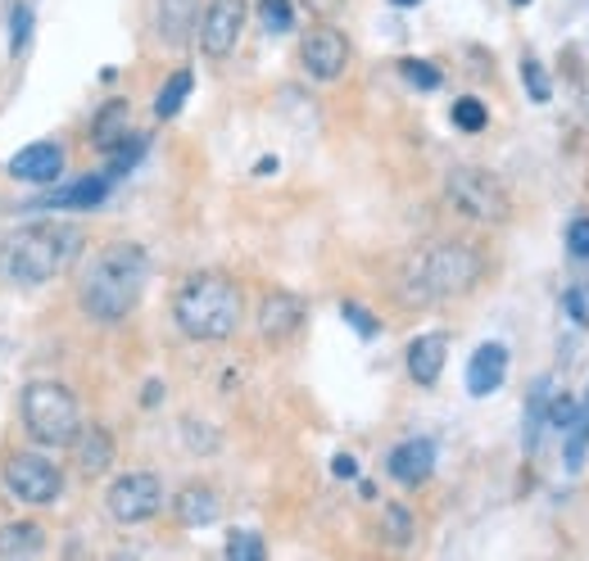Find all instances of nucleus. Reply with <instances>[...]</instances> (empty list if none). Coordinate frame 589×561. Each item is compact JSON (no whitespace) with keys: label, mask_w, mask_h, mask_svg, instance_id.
<instances>
[{"label":"nucleus","mask_w":589,"mask_h":561,"mask_svg":"<svg viewBox=\"0 0 589 561\" xmlns=\"http://www.w3.org/2000/svg\"><path fill=\"white\" fill-rule=\"evenodd\" d=\"M146 280H150V258H146V249L118 240V245L100 249V254L87 263V272H82V280H78V304H82V313H87L91 322L114 326V322H122L127 313L141 304Z\"/></svg>","instance_id":"obj_1"},{"label":"nucleus","mask_w":589,"mask_h":561,"mask_svg":"<svg viewBox=\"0 0 589 561\" xmlns=\"http://www.w3.org/2000/svg\"><path fill=\"white\" fill-rule=\"evenodd\" d=\"M82 240L87 236L73 223H32L0 240V280L19 291H37L82 258Z\"/></svg>","instance_id":"obj_2"},{"label":"nucleus","mask_w":589,"mask_h":561,"mask_svg":"<svg viewBox=\"0 0 589 561\" xmlns=\"http://www.w3.org/2000/svg\"><path fill=\"white\" fill-rule=\"evenodd\" d=\"M481 276H485V258L472 245L440 240V245H426V249L404 258V267L395 276V291L409 304H440V299H458V295L477 291Z\"/></svg>","instance_id":"obj_3"},{"label":"nucleus","mask_w":589,"mask_h":561,"mask_svg":"<svg viewBox=\"0 0 589 561\" xmlns=\"http://www.w3.org/2000/svg\"><path fill=\"white\" fill-rule=\"evenodd\" d=\"M245 313L240 286L223 272H195L181 280V291L173 295V322L186 339L200 344H223L236 335Z\"/></svg>","instance_id":"obj_4"},{"label":"nucleus","mask_w":589,"mask_h":561,"mask_svg":"<svg viewBox=\"0 0 589 561\" xmlns=\"http://www.w3.org/2000/svg\"><path fill=\"white\" fill-rule=\"evenodd\" d=\"M23 431L46 449H63L82 431V407L59 381H32L23 390Z\"/></svg>","instance_id":"obj_5"},{"label":"nucleus","mask_w":589,"mask_h":561,"mask_svg":"<svg viewBox=\"0 0 589 561\" xmlns=\"http://www.w3.org/2000/svg\"><path fill=\"white\" fill-rule=\"evenodd\" d=\"M444 195H449V204L458 208V214H468L472 223H485V227H499L512 214V195L490 168H472V164L453 168L444 177Z\"/></svg>","instance_id":"obj_6"},{"label":"nucleus","mask_w":589,"mask_h":561,"mask_svg":"<svg viewBox=\"0 0 589 561\" xmlns=\"http://www.w3.org/2000/svg\"><path fill=\"white\" fill-rule=\"evenodd\" d=\"M0 480H6L10 499L32 503V508H46V503H55L63 494V471L50 457H41V453H14V457H6Z\"/></svg>","instance_id":"obj_7"},{"label":"nucleus","mask_w":589,"mask_h":561,"mask_svg":"<svg viewBox=\"0 0 589 561\" xmlns=\"http://www.w3.org/2000/svg\"><path fill=\"white\" fill-rule=\"evenodd\" d=\"M105 508L118 525H141L164 508V480L155 471H127L109 484Z\"/></svg>","instance_id":"obj_8"},{"label":"nucleus","mask_w":589,"mask_h":561,"mask_svg":"<svg viewBox=\"0 0 589 561\" xmlns=\"http://www.w3.org/2000/svg\"><path fill=\"white\" fill-rule=\"evenodd\" d=\"M300 63H304V73L317 78V82H336L345 68H350V41L345 32L336 28H313L304 41H300Z\"/></svg>","instance_id":"obj_9"},{"label":"nucleus","mask_w":589,"mask_h":561,"mask_svg":"<svg viewBox=\"0 0 589 561\" xmlns=\"http://www.w3.org/2000/svg\"><path fill=\"white\" fill-rule=\"evenodd\" d=\"M240 28H245V0H209L195 32H200V50L209 59H227L240 41Z\"/></svg>","instance_id":"obj_10"},{"label":"nucleus","mask_w":589,"mask_h":561,"mask_svg":"<svg viewBox=\"0 0 589 561\" xmlns=\"http://www.w3.org/2000/svg\"><path fill=\"white\" fill-rule=\"evenodd\" d=\"M300 322H304V299L291 291H273L258 304V335L268 344H286L300 331Z\"/></svg>","instance_id":"obj_11"},{"label":"nucleus","mask_w":589,"mask_h":561,"mask_svg":"<svg viewBox=\"0 0 589 561\" xmlns=\"http://www.w3.org/2000/svg\"><path fill=\"white\" fill-rule=\"evenodd\" d=\"M59 173H63V150L55 140H37V146H28L10 159V177L28 181V186H55Z\"/></svg>","instance_id":"obj_12"},{"label":"nucleus","mask_w":589,"mask_h":561,"mask_svg":"<svg viewBox=\"0 0 589 561\" xmlns=\"http://www.w3.org/2000/svg\"><path fill=\"white\" fill-rule=\"evenodd\" d=\"M503 376H508V344L485 339L472 354V363H468V394L472 398H490L503 385Z\"/></svg>","instance_id":"obj_13"},{"label":"nucleus","mask_w":589,"mask_h":561,"mask_svg":"<svg viewBox=\"0 0 589 561\" xmlns=\"http://www.w3.org/2000/svg\"><path fill=\"white\" fill-rule=\"evenodd\" d=\"M109 186H114V177H82L73 186H59V190L23 204V208H32V214L37 208H50V214H59V208H100L109 199Z\"/></svg>","instance_id":"obj_14"},{"label":"nucleus","mask_w":589,"mask_h":561,"mask_svg":"<svg viewBox=\"0 0 589 561\" xmlns=\"http://www.w3.org/2000/svg\"><path fill=\"white\" fill-rule=\"evenodd\" d=\"M444 358H449V335L444 331H431V335H418L409 344V376L413 385H435L440 372H444Z\"/></svg>","instance_id":"obj_15"},{"label":"nucleus","mask_w":589,"mask_h":561,"mask_svg":"<svg viewBox=\"0 0 589 561\" xmlns=\"http://www.w3.org/2000/svg\"><path fill=\"white\" fill-rule=\"evenodd\" d=\"M385 471L395 475L400 484H422V480H431V471H435V444H431V440H404L395 453L385 457Z\"/></svg>","instance_id":"obj_16"},{"label":"nucleus","mask_w":589,"mask_h":561,"mask_svg":"<svg viewBox=\"0 0 589 561\" xmlns=\"http://www.w3.org/2000/svg\"><path fill=\"white\" fill-rule=\"evenodd\" d=\"M155 23H159V37L168 46H186L190 32L200 28V0H159Z\"/></svg>","instance_id":"obj_17"},{"label":"nucleus","mask_w":589,"mask_h":561,"mask_svg":"<svg viewBox=\"0 0 589 561\" xmlns=\"http://www.w3.org/2000/svg\"><path fill=\"white\" fill-rule=\"evenodd\" d=\"M127 140H132V109H127L122 100H114V105H105L100 114H96V122H91V146L100 150V155H114V150H122Z\"/></svg>","instance_id":"obj_18"},{"label":"nucleus","mask_w":589,"mask_h":561,"mask_svg":"<svg viewBox=\"0 0 589 561\" xmlns=\"http://www.w3.org/2000/svg\"><path fill=\"white\" fill-rule=\"evenodd\" d=\"M218 516H223L218 489H209V484H186L181 494H177V521H181V525L200 530V525H214Z\"/></svg>","instance_id":"obj_19"},{"label":"nucleus","mask_w":589,"mask_h":561,"mask_svg":"<svg viewBox=\"0 0 589 561\" xmlns=\"http://www.w3.org/2000/svg\"><path fill=\"white\" fill-rule=\"evenodd\" d=\"M73 444H78V449H73L78 471H82L87 480H96V475H105V471L114 466V435H109L105 426H87V431H78Z\"/></svg>","instance_id":"obj_20"},{"label":"nucleus","mask_w":589,"mask_h":561,"mask_svg":"<svg viewBox=\"0 0 589 561\" xmlns=\"http://www.w3.org/2000/svg\"><path fill=\"white\" fill-rule=\"evenodd\" d=\"M41 543H46V534L37 521H14L0 530V557H32V552H41Z\"/></svg>","instance_id":"obj_21"},{"label":"nucleus","mask_w":589,"mask_h":561,"mask_svg":"<svg viewBox=\"0 0 589 561\" xmlns=\"http://www.w3.org/2000/svg\"><path fill=\"white\" fill-rule=\"evenodd\" d=\"M567 471H580L585 457H589V394L576 403V416H571V426H567Z\"/></svg>","instance_id":"obj_22"},{"label":"nucleus","mask_w":589,"mask_h":561,"mask_svg":"<svg viewBox=\"0 0 589 561\" xmlns=\"http://www.w3.org/2000/svg\"><path fill=\"white\" fill-rule=\"evenodd\" d=\"M190 68H177V73L164 82V91H159V100H155V118H173L181 105H186V96H190Z\"/></svg>","instance_id":"obj_23"},{"label":"nucleus","mask_w":589,"mask_h":561,"mask_svg":"<svg viewBox=\"0 0 589 561\" xmlns=\"http://www.w3.org/2000/svg\"><path fill=\"white\" fill-rule=\"evenodd\" d=\"M544 421H549V385L540 381V390H531V398H527V431H521V440H527V453H536Z\"/></svg>","instance_id":"obj_24"},{"label":"nucleus","mask_w":589,"mask_h":561,"mask_svg":"<svg viewBox=\"0 0 589 561\" xmlns=\"http://www.w3.org/2000/svg\"><path fill=\"white\" fill-rule=\"evenodd\" d=\"M223 552H227V561H264L268 557V543L258 539L254 530H232Z\"/></svg>","instance_id":"obj_25"},{"label":"nucleus","mask_w":589,"mask_h":561,"mask_svg":"<svg viewBox=\"0 0 589 561\" xmlns=\"http://www.w3.org/2000/svg\"><path fill=\"white\" fill-rule=\"evenodd\" d=\"M521 82H527V96L536 100V105H549L553 100V87H549V73L540 68V59H521Z\"/></svg>","instance_id":"obj_26"},{"label":"nucleus","mask_w":589,"mask_h":561,"mask_svg":"<svg viewBox=\"0 0 589 561\" xmlns=\"http://www.w3.org/2000/svg\"><path fill=\"white\" fill-rule=\"evenodd\" d=\"M485 122H490V114H485V105L477 96H463L453 105V127L458 131H485Z\"/></svg>","instance_id":"obj_27"},{"label":"nucleus","mask_w":589,"mask_h":561,"mask_svg":"<svg viewBox=\"0 0 589 561\" xmlns=\"http://www.w3.org/2000/svg\"><path fill=\"white\" fill-rule=\"evenodd\" d=\"M258 19H264L268 32H291V28H295L291 0H258Z\"/></svg>","instance_id":"obj_28"},{"label":"nucleus","mask_w":589,"mask_h":561,"mask_svg":"<svg viewBox=\"0 0 589 561\" xmlns=\"http://www.w3.org/2000/svg\"><path fill=\"white\" fill-rule=\"evenodd\" d=\"M400 73H404L418 91H435V87L444 82V78H440V68H435V63H426V59H404V63H400Z\"/></svg>","instance_id":"obj_29"},{"label":"nucleus","mask_w":589,"mask_h":561,"mask_svg":"<svg viewBox=\"0 0 589 561\" xmlns=\"http://www.w3.org/2000/svg\"><path fill=\"white\" fill-rule=\"evenodd\" d=\"M385 539L395 543V548H404V543L413 539V516H409V508H400V503L385 508Z\"/></svg>","instance_id":"obj_30"},{"label":"nucleus","mask_w":589,"mask_h":561,"mask_svg":"<svg viewBox=\"0 0 589 561\" xmlns=\"http://www.w3.org/2000/svg\"><path fill=\"white\" fill-rule=\"evenodd\" d=\"M571 416H576V398H571V394H558V398L549 403V426H553V431H567Z\"/></svg>","instance_id":"obj_31"},{"label":"nucleus","mask_w":589,"mask_h":561,"mask_svg":"<svg viewBox=\"0 0 589 561\" xmlns=\"http://www.w3.org/2000/svg\"><path fill=\"white\" fill-rule=\"evenodd\" d=\"M341 313H345V322H350V326H354V331H359L363 339H372V335L381 331V326H376V322L367 317V308H363V304H345Z\"/></svg>","instance_id":"obj_32"},{"label":"nucleus","mask_w":589,"mask_h":561,"mask_svg":"<svg viewBox=\"0 0 589 561\" xmlns=\"http://www.w3.org/2000/svg\"><path fill=\"white\" fill-rule=\"evenodd\" d=\"M567 249H571L576 258H589V218H576V223L567 227Z\"/></svg>","instance_id":"obj_33"},{"label":"nucleus","mask_w":589,"mask_h":561,"mask_svg":"<svg viewBox=\"0 0 589 561\" xmlns=\"http://www.w3.org/2000/svg\"><path fill=\"white\" fill-rule=\"evenodd\" d=\"M14 28H10V46L14 50H23V41H28V32H32V10L28 6H14V19H10Z\"/></svg>","instance_id":"obj_34"},{"label":"nucleus","mask_w":589,"mask_h":561,"mask_svg":"<svg viewBox=\"0 0 589 561\" xmlns=\"http://www.w3.org/2000/svg\"><path fill=\"white\" fill-rule=\"evenodd\" d=\"M562 308H567V317H571L576 326H585V322H589V317H585V295H576V291L562 299Z\"/></svg>","instance_id":"obj_35"},{"label":"nucleus","mask_w":589,"mask_h":561,"mask_svg":"<svg viewBox=\"0 0 589 561\" xmlns=\"http://www.w3.org/2000/svg\"><path fill=\"white\" fill-rule=\"evenodd\" d=\"M304 6H308V10L317 14V19H332V14H336V10L345 6V0H304Z\"/></svg>","instance_id":"obj_36"},{"label":"nucleus","mask_w":589,"mask_h":561,"mask_svg":"<svg viewBox=\"0 0 589 561\" xmlns=\"http://www.w3.org/2000/svg\"><path fill=\"white\" fill-rule=\"evenodd\" d=\"M332 471H336L341 480H354V475H359V462H354L350 453H336V462H332Z\"/></svg>","instance_id":"obj_37"},{"label":"nucleus","mask_w":589,"mask_h":561,"mask_svg":"<svg viewBox=\"0 0 589 561\" xmlns=\"http://www.w3.org/2000/svg\"><path fill=\"white\" fill-rule=\"evenodd\" d=\"M159 398H164V381H150V385H146V407H155Z\"/></svg>","instance_id":"obj_38"},{"label":"nucleus","mask_w":589,"mask_h":561,"mask_svg":"<svg viewBox=\"0 0 589 561\" xmlns=\"http://www.w3.org/2000/svg\"><path fill=\"white\" fill-rule=\"evenodd\" d=\"M390 6H400V10H413V6H422V0H390Z\"/></svg>","instance_id":"obj_39"},{"label":"nucleus","mask_w":589,"mask_h":561,"mask_svg":"<svg viewBox=\"0 0 589 561\" xmlns=\"http://www.w3.org/2000/svg\"><path fill=\"white\" fill-rule=\"evenodd\" d=\"M512 6H531V0H512Z\"/></svg>","instance_id":"obj_40"}]
</instances>
